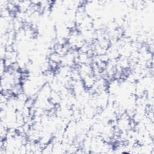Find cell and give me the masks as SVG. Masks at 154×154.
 Returning a JSON list of instances; mask_svg holds the SVG:
<instances>
[{
	"label": "cell",
	"mask_w": 154,
	"mask_h": 154,
	"mask_svg": "<svg viewBox=\"0 0 154 154\" xmlns=\"http://www.w3.org/2000/svg\"><path fill=\"white\" fill-rule=\"evenodd\" d=\"M96 79L93 74L87 75L82 79L84 87L87 90L90 89V88L92 87V86L94 85L96 81Z\"/></svg>",
	"instance_id": "1"
}]
</instances>
